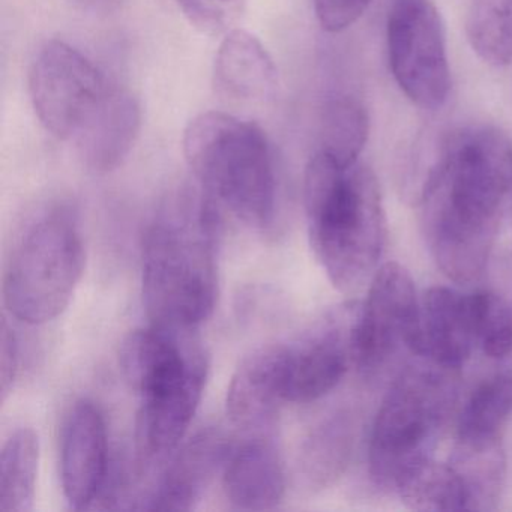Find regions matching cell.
I'll use <instances>...</instances> for the list:
<instances>
[{"mask_svg": "<svg viewBox=\"0 0 512 512\" xmlns=\"http://www.w3.org/2000/svg\"><path fill=\"white\" fill-rule=\"evenodd\" d=\"M512 194V140L494 127L448 137L422 185L431 254L455 283L478 280L487 268Z\"/></svg>", "mask_w": 512, "mask_h": 512, "instance_id": "cell-1", "label": "cell"}, {"mask_svg": "<svg viewBox=\"0 0 512 512\" xmlns=\"http://www.w3.org/2000/svg\"><path fill=\"white\" fill-rule=\"evenodd\" d=\"M218 203L203 191L167 203L143 238V302L154 326L190 332L211 317L218 298Z\"/></svg>", "mask_w": 512, "mask_h": 512, "instance_id": "cell-2", "label": "cell"}, {"mask_svg": "<svg viewBox=\"0 0 512 512\" xmlns=\"http://www.w3.org/2000/svg\"><path fill=\"white\" fill-rule=\"evenodd\" d=\"M308 238L335 289L358 292L376 274L386 241L379 182L368 167L338 166L317 151L305 169Z\"/></svg>", "mask_w": 512, "mask_h": 512, "instance_id": "cell-3", "label": "cell"}, {"mask_svg": "<svg viewBox=\"0 0 512 512\" xmlns=\"http://www.w3.org/2000/svg\"><path fill=\"white\" fill-rule=\"evenodd\" d=\"M182 146L203 191L218 205L248 226H271L277 178L262 128L229 113L206 112L187 125Z\"/></svg>", "mask_w": 512, "mask_h": 512, "instance_id": "cell-4", "label": "cell"}, {"mask_svg": "<svg viewBox=\"0 0 512 512\" xmlns=\"http://www.w3.org/2000/svg\"><path fill=\"white\" fill-rule=\"evenodd\" d=\"M86 250L77 212L50 203L26 227L4 275V302L11 316L44 325L61 316L83 277Z\"/></svg>", "mask_w": 512, "mask_h": 512, "instance_id": "cell-5", "label": "cell"}, {"mask_svg": "<svg viewBox=\"0 0 512 512\" xmlns=\"http://www.w3.org/2000/svg\"><path fill=\"white\" fill-rule=\"evenodd\" d=\"M458 370L419 358L392 383L370 439L371 478L394 485L415 461L431 457L457 397Z\"/></svg>", "mask_w": 512, "mask_h": 512, "instance_id": "cell-6", "label": "cell"}, {"mask_svg": "<svg viewBox=\"0 0 512 512\" xmlns=\"http://www.w3.org/2000/svg\"><path fill=\"white\" fill-rule=\"evenodd\" d=\"M113 86L88 56L59 40L41 47L29 77L38 121L47 133L71 143L97 115Z\"/></svg>", "mask_w": 512, "mask_h": 512, "instance_id": "cell-7", "label": "cell"}, {"mask_svg": "<svg viewBox=\"0 0 512 512\" xmlns=\"http://www.w3.org/2000/svg\"><path fill=\"white\" fill-rule=\"evenodd\" d=\"M386 29L389 67L403 94L421 109H440L451 91V70L433 0H394Z\"/></svg>", "mask_w": 512, "mask_h": 512, "instance_id": "cell-8", "label": "cell"}, {"mask_svg": "<svg viewBox=\"0 0 512 512\" xmlns=\"http://www.w3.org/2000/svg\"><path fill=\"white\" fill-rule=\"evenodd\" d=\"M419 301L409 272L389 262L377 269L367 299L352 325L353 362L373 368L382 364L400 344H409L416 328Z\"/></svg>", "mask_w": 512, "mask_h": 512, "instance_id": "cell-9", "label": "cell"}, {"mask_svg": "<svg viewBox=\"0 0 512 512\" xmlns=\"http://www.w3.org/2000/svg\"><path fill=\"white\" fill-rule=\"evenodd\" d=\"M107 427L100 407L89 400L71 406L61 434V481L68 505L92 508L109 475Z\"/></svg>", "mask_w": 512, "mask_h": 512, "instance_id": "cell-10", "label": "cell"}, {"mask_svg": "<svg viewBox=\"0 0 512 512\" xmlns=\"http://www.w3.org/2000/svg\"><path fill=\"white\" fill-rule=\"evenodd\" d=\"M476 341L475 302L449 287H431L419 301L418 322L409 347L418 358L460 370Z\"/></svg>", "mask_w": 512, "mask_h": 512, "instance_id": "cell-11", "label": "cell"}, {"mask_svg": "<svg viewBox=\"0 0 512 512\" xmlns=\"http://www.w3.org/2000/svg\"><path fill=\"white\" fill-rule=\"evenodd\" d=\"M232 443L215 428L199 431L182 443L157 487L140 500L146 511H191L226 466Z\"/></svg>", "mask_w": 512, "mask_h": 512, "instance_id": "cell-12", "label": "cell"}, {"mask_svg": "<svg viewBox=\"0 0 512 512\" xmlns=\"http://www.w3.org/2000/svg\"><path fill=\"white\" fill-rule=\"evenodd\" d=\"M208 371L205 362L172 388L140 400L136 449L143 464L160 463L179 448L199 409Z\"/></svg>", "mask_w": 512, "mask_h": 512, "instance_id": "cell-13", "label": "cell"}, {"mask_svg": "<svg viewBox=\"0 0 512 512\" xmlns=\"http://www.w3.org/2000/svg\"><path fill=\"white\" fill-rule=\"evenodd\" d=\"M286 346L254 350L236 368L227 389V415L236 427L266 430L277 421L284 397Z\"/></svg>", "mask_w": 512, "mask_h": 512, "instance_id": "cell-14", "label": "cell"}, {"mask_svg": "<svg viewBox=\"0 0 512 512\" xmlns=\"http://www.w3.org/2000/svg\"><path fill=\"white\" fill-rule=\"evenodd\" d=\"M352 329L326 331L299 346H286L284 397L287 403H311L332 391L347 373L352 355Z\"/></svg>", "mask_w": 512, "mask_h": 512, "instance_id": "cell-15", "label": "cell"}, {"mask_svg": "<svg viewBox=\"0 0 512 512\" xmlns=\"http://www.w3.org/2000/svg\"><path fill=\"white\" fill-rule=\"evenodd\" d=\"M142 130V109L127 89L113 86L97 115L74 140L80 158L95 173L118 169L133 151Z\"/></svg>", "mask_w": 512, "mask_h": 512, "instance_id": "cell-16", "label": "cell"}, {"mask_svg": "<svg viewBox=\"0 0 512 512\" xmlns=\"http://www.w3.org/2000/svg\"><path fill=\"white\" fill-rule=\"evenodd\" d=\"M230 505L242 511L274 509L286 493V472L274 443L257 437L233 448L223 469Z\"/></svg>", "mask_w": 512, "mask_h": 512, "instance_id": "cell-17", "label": "cell"}, {"mask_svg": "<svg viewBox=\"0 0 512 512\" xmlns=\"http://www.w3.org/2000/svg\"><path fill=\"white\" fill-rule=\"evenodd\" d=\"M217 91L230 100L257 103L274 97L278 70L266 47L244 29L224 35L214 64Z\"/></svg>", "mask_w": 512, "mask_h": 512, "instance_id": "cell-18", "label": "cell"}, {"mask_svg": "<svg viewBox=\"0 0 512 512\" xmlns=\"http://www.w3.org/2000/svg\"><path fill=\"white\" fill-rule=\"evenodd\" d=\"M451 464L466 488L469 511L496 508L505 482L506 458L500 437L460 436Z\"/></svg>", "mask_w": 512, "mask_h": 512, "instance_id": "cell-19", "label": "cell"}, {"mask_svg": "<svg viewBox=\"0 0 512 512\" xmlns=\"http://www.w3.org/2000/svg\"><path fill=\"white\" fill-rule=\"evenodd\" d=\"M406 508L419 512L463 511L467 508L466 488L451 464L433 457L407 466L394 484Z\"/></svg>", "mask_w": 512, "mask_h": 512, "instance_id": "cell-20", "label": "cell"}, {"mask_svg": "<svg viewBox=\"0 0 512 512\" xmlns=\"http://www.w3.org/2000/svg\"><path fill=\"white\" fill-rule=\"evenodd\" d=\"M352 449V428L343 416L311 431L296 460V481L304 490L329 487L343 473Z\"/></svg>", "mask_w": 512, "mask_h": 512, "instance_id": "cell-21", "label": "cell"}, {"mask_svg": "<svg viewBox=\"0 0 512 512\" xmlns=\"http://www.w3.org/2000/svg\"><path fill=\"white\" fill-rule=\"evenodd\" d=\"M40 466V440L32 428L10 434L0 454V511L34 509Z\"/></svg>", "mask_w": 512, "mask_h": 512, "instance_id": "cell-22", "label": "cell"}, {"mask_svg": "<svg viewBox=\"0 0 512 512\" xmlns=\"http://www.w3.org/2000/svg\"><path fill=\"white\" fill-rule=\"evenodd\" d=\"M370 116L361 101L349 95L332 98L323 107L320 119L319 152L341 167L358 163L367 145Z\"/></svg>", "mask_w": 512, "mask_h": 512, "instance_id": "cell-23", "label": "cell"}, {"mask_svg": "<svg viewBox=\"0 0 512 512\" xmlns=\"http://www.w3.org/2000/svg\"><path fill=\"white\" fill-rule=\"evenodd\" d=\"M512 416V370L485 379L473 391L458 421L460 436L500 437Z\"/></svg>", "mask_w": 512, "mask_h": 512, "instance_id": "cell-24", "label": "cell"}, {"mask_svg": "<svg viewBox=\"0 0 512 512\" xmlns=\"http://www.w3.org/2000/svg\"><path fill=\"white\" fill-rule=\"evenodd\" d=\"M466 31L473 52L485 64H512V0H476Z\"/></svg>", "mask_w": 512, "mask_h": 512, "instance_id": "cell-25", "label": "cell"}, {"mask_svg": "<svg viewBox=\"0 0 512 512\" xmlns=\"http://www.w3.org/2000/svg\"><path fill=\"white\" fill-rule=\"evenodd\" d=\"M476 341L485 355L502 359L512 352V304L496 292L473 293Z\"/></svg>", "mask_w": 512, "mask_h": 512, "instance_id": "cell-26", "label": "cell"}, {"mask_svg": "<svg viewBox=\"0 0 512 512\" xmlns=\"http://www.w3.org/2000/svg\"><path fill=\"white\" fill-rule=\"evenodd\" d=\"M193 28L209 37L236 29L245 11V0H175Z\"/></svg>", "mask_w": 512, "mask_h": 512, "instance_id": "cell-27", "label": "cell"}, {"mask_svg": "<svg viewBox=\"0 0 512 512\" xmlns=\"http://www.w3.org/2000/svg\"><path fill=\"white\" fill-rule=\"evenodd\" d=\"M371 2L373 0H313L314 13L325 31L337 34L358 22Z\"/></svg>", "mask_w": 512, "mask_h": 512, "instance_id": "cell-28", "label": "cell"}, {"mask_svg": "<svg viewBox=\"0 0 512 512\" xmlns=\"http://www.w3.org/2000/svg\"><path fill=\"white\" fill-rule=\"evenodd\" d=\"M2 347H0V400H8L20 371V344L16 332L8 325L7 320L2 322Z\"/></svg>", "mask_w": 512, "mask_h": 512, "instance_id": "cell-29", "label": "cell"}, {"mask_svg": "<svg viewBox=\"0 0 512 512\" xmlns=\"http://www.w3.org/2000/svg\"><path fill=\"white\" fill-rule=\"evenodd\" d=\"M77 4L85 5V7H104V5L110 4L112 0H76Z\"/></svg>", "mask_w": 512, "mask_h": 512, "instance_id": "cell-30", "label": "cell"}]
</instances>
